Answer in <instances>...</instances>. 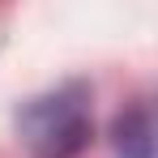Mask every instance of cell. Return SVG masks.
<instances>
[{"mask_svg":"<svg viewBox=\"0 0 158 158\" xmlns=\"http://www.w3.org/2000/svg\"><path fill=\"white\" fill-rule=\"evenodd\" d=\"M22 128H26V141L39 158H77L94 132L85 90L64 85L47 98H34L22 115Z\"/></svg>","mask_w":158,"mask_h":158,"instance_id":"obj_1","label":"cell"},{"mask_svg":"<svg viewBox=\"0 0 158 158\" xmlns=\"http://www.w3.org/2000/svg\"><path fill=\"white\" fill-rule=\"evenodd\" d=\"M111 145L120 158H154V124L145 107H132L115 120L111 128Z\"/></svg>","mask_w":158,"mask_h":158,"instance_id":"obj_2","label":"cell"}]
</instances>
